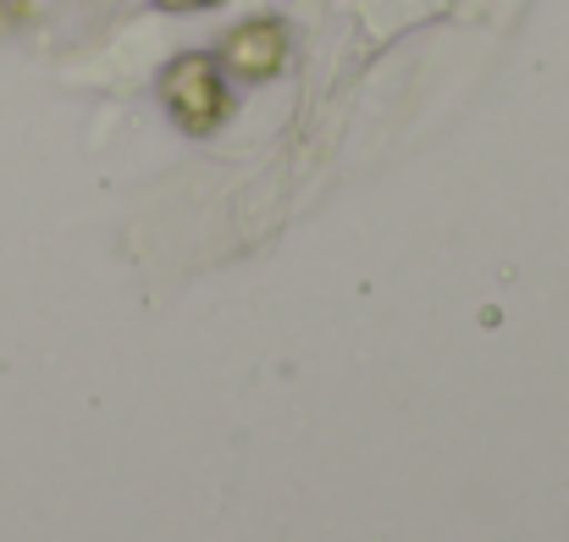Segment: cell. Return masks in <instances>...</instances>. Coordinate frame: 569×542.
Wrapping results in <instances>:
<instances>
[{
  "instance_id": "cell-1",
  "label": "cell",
  "mask_w": 569,
  "mask_h": 542,
  "mask_svg": "<svg viewBox=\"0 0 569 542\" xmlns=\"http://www.w3.org/2000/svg\"><path fill=\"white\" fill-rule=\"evenodd\" d=\"M161 100H167V111H172V122L183 128V134H216L221 128V117H227V72H221V61L216 56H204V50H183L178 61H167V72H161Z\"/></svg>"
},
{
  "instance_id": "cell-2",
  "label": "cell",
  "mask_w": 569,
  "mask_h": 542,
  "mask_svg": "<svg viewBox=\"0 0 569 542\" xmlns=\"http://www.w3.org/2000/svg\"><path fill=\"white\" fill-rule=\"evenodd\" d=\"M288 22H277V17H249V22H238L227 39H221V72H232V78H243V83H271L282 67H288Z\"/></svg>"
},
{
  "instance_id": "cell-3",
  "label": "cell",
  "mask_w": 569,
  "mask_h": 542,
  "mask_svg": "<svg viewBox=\"0 0 569 542\" xmlns=\"http://www.w3.org/2000/svg\"><path fill=\"white\" fill-rule=\"evenodd\" d=\"M161 11H204V6H221V0H156Z\"/></svg>"
}]
</instances>
